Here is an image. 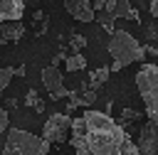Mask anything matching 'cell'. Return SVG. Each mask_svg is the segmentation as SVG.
Wrapping results in <instances>:
<instances>
[{"mask_svg":"<svg viewBox=\"0 0 158 155\" xmlns=\"http://www.w3.org/2000/svg\"><path fill=\"white\" fill-rule=\"evenodd\" d=\"M109 54H111V71H121L123 66L133 64V62H143L146 49L138 44L136 37H131L126 30H116L109 37Z\"/></svg>","mask_w":158,"mask_h":155,"instance_id":"7a4b0ae2","label":"cell"},{"mask_svg":"<svg viewBox=\"0 0 158 155\" xmlns=\"http://www.w3.org/2000/svg\"><path fill=\"white\" fill-rule=\"evenodd\" d=\"M109 74H111V66H99V69H94V71L89 74V84H86V89L96 91V89H99L101 84H106Z\"/></svg>","mask_w":158,"mask_h":155,"instance_id":"7c38bea8","label":"cell"},{"mask_svg":"<svg viewBox=\"0 0 158 155\" xmlns=\"http://www.w3.org/2000/svg\"><path fill=\"white\" fill-rule=\"evenodd\" d=\"M136 86L143 98L148 121L158 125V66L156 64H143L136 74Z\"/></svg>","mask_w":158,"mask_h":155,"instance_id":"277c9868","label":"cell"},{"mask_svg":"<svg viewBox=\"0 0 158 155\" xmlns=\"http://www.w3.org/2000/svg\"><path fill=\"white\" fill-rule=\"evenodd\" d=\"M146 37H148V44H158V27L156 25H148L146 27Z\"/></svg>","mask_w":158,"mask_h":155,"instance_id":"e0dca14e","label":"cell"},{"mask_svg":"<svg viewBox=\"0 0 158 155\" xmlns=\"http://www.w3.org/2000/svg\"><path fill=\"white\" fill-rule=\"evenodd\" d=\"M69 143L77 155H141L126 128L104 111H84L72 121Z\"/></svg>","mask_w":158,"mask_h":155,"instance_id":"6da1fadb","label":"cell"},{"mask_svg":"<svg viewBox=\"0 0 158 155\" xmlns=\"http://www.w3.org/2000/svg\"><path fill=\"white\" fill-rule=\"evenodd\" d=\"M69 44H72V49H81V47H86V39L81 37V34H72V39H69Z\"/></svg>","mask_w":158,"mask_h":155,"instance_id":"ac0fdd59","label":"cell"},{"mask_svg":"<svg viewBox=\"0 0 158 155\" xmlns=\"http://www.w3.org/2000/svg\"><path fill=\"white\" fill-rule=\"evenodd\" d=\"M25 103H27L32 111H37V113H42V111H44V101L37 96V91H35V89H30V91H27V98H25Z\"/></svg>","mask_w":158,"mask_h":155,"instance_id":"5bb4252c","label":"cell"},{"mask_svg":"<svg viewBox=\"0 0 158 155\" xmlns=\"http://www.w3.org/2000/svg\"><path fill=\"white\" fill-rule=\"evenodd\" d=\"M42 84H44V89H49V93H67V89H64V74L57 69V66H47V69H42Z\"/></svg>","mask_w":158,"mask_h":155,"instance_id":"9c48e42d","label":"cell"},{"mask_svg":"<svg viewBox=\"0 0 158 155\" xmlns=\"http://www.w3.org/2000/svg\"><path fill=\"white\" fill-rule=\"evenodd\" d=\"M7 128H10V116L5 108H0V133H5Z\"/></svg>","mask_w":158,"mask_h":155,"instance_id":"d6986e66","label":"cell"},{"mask_svg":"<svg viewBox=\"0 0 158 155\" xmlns=\"http://www.w3.org/2000/svg\"><path fill=\"white\" fill-rule=\"evenodd\" d=\"M138 118H141V111H133V108H123V111H121V118H118L116 123H118L121 128H126L131 121H138Z\"/></svg>","mask_w":158,"mask_h":155,"instance_id":"9a60e30c","label":"cell"},{"mask_svg":"<svg viewBox=\"0 0 158 155\" xmlns=\"http://www.w3.org/2000/svg\"><path fill=\"white\" fill-rule=\"evenodd\" d=\"M138 153L141 155H158V125L156 123H143L138 130Z\"/></svg>","mask_w":158,"mask_h":155,"instance_id":"52a82bcc","label":"cell"},{"mask_svg":"<svg viewBox=\"0 0 158 155\" xmlns=\"http://www.w3.org/2000/svg\"><path fill=\"white\" fill-rule=\"evenodd\" d=\"M25 12V0H0V22H15Z\"/></svg>","mask_w":158,"mask_h":155,"instance_id":"30bf717a","label":"cell"},{"mask_svg":"<svg viewBox=\"0 0 158 155\" xmlns=\"http://www.w3.org/2000/svg\"><path fill=\"white\" fill-rule=\"evenodd\" d=\"M64 10L74 17V20H79V22H94L96 17H94V5H91V0H64Z\"/></svg>","mask_w":158,"mask_h":155,"instance_id":"ba28073f","label":"cell"},{"mask_svg":"<svg viewBox=\"0 0 158 155\" xmlns=\"http://www.w3.org/2000/svg\"><path fill=\"white\" fill-rule=\"evenodd\" d=\"M72 121L74 118H69L67 113H54V116H49L47 118V123H44V128H42V138L52 145V143H64V140H69V135H72Z\"/></svg>","mask_w":158,"mask_h":155,"instance_id":"8992f818","label":"cell"},{"mask_svg":"<svg viewBox=\"0 0 158 155\" xmlns=\"http://www.w3.org/2000/svg\"><path fill=\"white\" fill-rule=\"evenodd\" d=\"M22 34H25V27H22L20 20H15V22H0V47L10 44V42H17Z\"/></svg>","mask_w":158,"mask_h":155,"instance_id":"8fae6325","label":"cell"},{"mask_svg":"<svg viewBox=\"0 0 158 155\" xmlns=\"http://www.w3.org/2000/svg\"><path fill=\"white\" fill-rule=\"evenodd\" d=\"M151 15L158 20V0H151Z\"/></svg>","mask_w":158,"mask_h":155,"instance_id":"ffe728a7","label":"cell"},{"mask_svg":"<svg viewBox=\"0 0 158 155\" xmlns=\"http://www.w3.org/2000/svg\"><path fill=\"white\" fill-rule=\"evenodd\" d=\"M94 17L99 20V25H101L109 34L116 32V30H114V22H116L118 17L138 22V12L133 10L131 0H96V2H94Z\"/></svg>","mask_w":158,"mask_h":155,"instance_id":"5b68a950","label":"cell"},{"mask_svg":"<svg viewBox=\"0 0 158 155\" xmlns=\"http://www.w3.org/2000/svg\"><path fill=\"white\" fill-rule=\"evenodd\" d=\"M49 153V143L30 130H20V128H10L7 130V140L2 148V155H47Z\"/></svg>","mask_w":158,"mask_h":155,"instance_id":"3957f363","label":"cell"},{"mask_svg":"<svg viewBox=\"0 0 158 155\" xmlns=\"http://www.w3.org/2000/svg\"><path fill=\"white\" fill-rule=\"evenodd\" d=\"M143 49H146V52H148V54H158V47H156V44H146V47H143Z\"/></svg>","mask_w":158,"mask_h":155,"instance_id":"44dd1931","label":"cell"},{"mask_svg":"<svg viewBox=\"0 0 158 155\" xmlns=\"http://www.w3.org/2000/svg\"><path fill=\"white\" fill-rule=\"evenodd\" d=\"M12 76H15V66H0V93H2V89H7Z\"/></svg>","mask_w":158,"mask_h":155,"instance_id":"2e32d148","label":"cell"},{"mask_svg":"<svg viewBox=\"0 0 158 155\" xmlns=\"http://www.w3.org/2000/svg\"><path fill=\"white\" fill-rule=\"evenodd\" d=\"M64 66H67V71H81V69H86V59L77 52V54H72V57H67V62H64Z\"/></svg>","mask_w":158,"mask_h":155,"instance_id":"4fadbf2b","label":"cell"}]
</instances>
